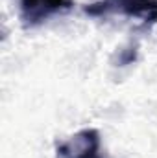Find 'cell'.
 I'll list each match as a JSON object with an SVG mask.
<instances>
[{
	"mask_svg": "<svg viewBox=\"0 0 157 158\" xmlns=\"http://www.w3.org/2000/svg\"><path fill=\"white\" fill-rule=\"evenodd\" d=\"M57 158H104L102 136L96 129L85 127L56 145Z\"/></svg>",
	"mask_w": 157,
	"mask_h": 158,
	"instance_id": "cell-2",
	"label": "cell"
},
{
	"mask_svg": "<svg viewBox=\"0 0 157 158\" xmlns=\"http://www.w3.org/2000/svg\"><path fill=\"white\" fill-rule=\"evenodd\" d=\"M85 13L91 17L120 15L148 26L157 22V0H96L85 7Z\"/></svg>",
	"mask_w": 157,
	"mask_h": 158,
	"instance_id": "cell-1",
	"label": "cell"
},
{
	"mask_svg": "<svg viewBox=\"0 0 157 158\" xmlns=\"http://www.w3.org/2000/svg\"><path fill=\"white\" fill-rule=\"evenodd\" d=\"M72 6V0H19V19L24 28H37Z\"/></svg>",
	"mask_w": 157,
	"mask_h": 158,
	"instance_id": "cell-3",
	"label": "cell"
}]
</instances>
